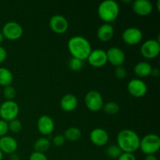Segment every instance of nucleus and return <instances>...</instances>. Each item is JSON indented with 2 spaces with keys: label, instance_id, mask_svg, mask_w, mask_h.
I'll list each match as a JSON object with an SVG mask.
<instances>
[{
  "label": "nucleus",
  "instance_id": "nucleus-34",
  "mask_svg": "<svg viewBox=\"0 0 160 160\" xmlns=\"http://www.w3.org/2000/svg\"><path fill=\"white\" fill-rule=\"evenodd\" d=\"M7 57V52L4 47L0 45V64L4 62Z\"/></svg>",
  "mask_w": 160,
  "mask_h": 160
},
{
  "label": "nucleus",
  "instance_id": "nucleus-21",
  "mask_svg": "<svg viewBox=\"0 0 160 160\" xmlns=\"http://www.w3.org/2000/svg\"><path fill=\"white\" fill-rule=\"evenodd\" d=\"M13 80V75L9 69L0 67V85L3 87L11 85Z\"/></svg>",
  "mask_w": 160,
  "mask_h": 160
},
{
  "label": "nucleus",
  "instance_id": "nucleus-28",
  "mask_svg": "<svg viewBox=\"0 0 160 160\" xmlns=\"http://www.w3.org/2000/svg\"><path fill=\"white\" fill-rule=\"evenodd\" d=\"M3 95L7 100H12L17 95V91L12 85L6 86L3 88Z\"/></svg>",
  "mask_w": 160,
  "mask_h": 160
},
{
  "label": "nucleus",
  "instance_id": "nucleus-4",
  "mask_svg": "<svg viewBox=\"0 0 160 160\" xmlns=\"http://www.w3.org/2000/svg\"><path fill=\"white\" fill-rule=\"evenodd\" d=\"M139 148L148 155H155L160 148V138L156 134H148L144 136L140 140Z\"/></svg>",
  "mask_w": 160,
  "mask_h": 160
},
{
  "label": "nucleus",
  "instance_id": "nucleus-37",
  "mask_svg": "<svg viewBox=\"0 0 160 160\" xmlns=\"http://www.w3.org/2000/svg\"><path fill=\"white\" fill-rule=\"evenodd\" d=\"M145 160H158V159L155 155H148L145 156Z\"/></svg>",
  "mask_w": 160,
  "mask_h": 160
},
{
  "label": "nucleus",
  "instance_id": "nucleus-31",
  "mask_svg": "<svg viewBox=\"0 0 160 160\" xmlns=\"http://www.w3.org/2000/svg\"><path fill=\"white\" fill-rule=\"evenodd\" d=\"M9 131V127H8V122L0 119V138L6 136Z\"/></svg>",
  "mask_w": 160,
  "mask_h": 160
},
{
  "label": "nucleus",
  "instance_id": "nucleus-29",
  "mask_svg": "<svg viewBox=\"0 0 160 160\" xmlns=\"http://www.w3.org/2000/svg\"><path fill=\"white\" fill-rule=\"evenodd\" d=\"M127 70L123 66H120V67H117L114 71V74L117 77L118 79H124L127 77Z\"/></svg>",
  "mask_w": 160,
  "mask_h": 160
},
{
  "label": "nucleus",
  "instance_id": "nucleus-27",
  "mask_svg": "<svg viewBox=\"0 0 160 160\" xmlns=\"http://www.w3.org/2000/svg\"><path fill=\"white\" fill-rule=\"evenodd\" d=\"M9 131L12 133H19L22 129V123L18 119H14L8 123Z\"/></svg>",
  "mask_w": 160,
  "mask_h": 160
},
{
  "label": "nucleus",
  "instance_id": "nucleus-2",
  "mask_svg": "<svg viewBox=\"0 0 160 160\" xmlns=\"http://www.w3.org/2000/svg\"><path fill=\"white\" fill-rule=\"evenodd\" d=\"M67 47L72 57L82 61L88 59L92 50L90 42L82 36H73L70 38L68 41Z\"/></svg>",
  "mask_w": 160,
  "mask_h": 160
},
{
  "label": "nucleus",
  "instance_id": "nucleus-20",
  "mask_svg": "<svg viewBox=\"0 0 160 160\" xmlns=\"http://www.w3.org/2000/svg\"><path fill=\"white\" fill-rule=\"evenodd\" d=\"M152 67L150 63L145 61L139 62L134 66V73L139 78H145L151 75Z\"/></svg>",
  "mask_w": 160,
  "mask_h": 160
},
{
  "label": "nucleus",
  "instance_id": "nucleus-32",
  "mask_svg": "<svg viewBox=\"0 0 160 160\" xmlns=\"http://www.w3.org/2000/svg\"><path fill=\"white\" fill-rule=\"evenodd\" d=\"M29 160H48V158L45 153L33 152L29 156Z\"/></svg>",
  "mask_w": 160,
  "mask_h": 160
},
{
  "label": "nucleus",
  "instance_id": "nucleus-12",
  "mask_svg": "<svg viewBox=\"0 0 160 160\" xmlns=\"http://www.w3.org/2000/svg\"><path fill=\"white\" fill-rule=\"evenodd\" d=\"M106 52L107 56V62L116 67L123 65L126 56L124 52L121 48L118 47H111Z\"/></svg>",
  "mask_w": 160,
  "mask_h": 160
},
{
  "label": "nucleus",
  "instance_id": "nucleus-8",
  "mask_svg": "<svg viewBox=\"0 0 160 160\" xmlns=\"http://www.w3.org/2000/svg\"><path fill=\"white\" fill-rule=\"evenodd\" d=\"M159 52L160 44L156 39H148L143 42L141 46V53L145 59H155L159 56Z\"/></svg>",
  "mask_w": 160,
  "mask_h": 160
},
{
  "label": "nucleus",
  "instance_id": "nucleus-30",
  "mask_svg": "<svg viewBox=\"0 0 160 160\" xmlns=\"http://www.w3.org/2000/svg\"><path fill=\"white\" fill-rule=\"evenodd\" d=\"M65 142L66 139L64 138L63 134H57L52 139V143L54 144V145L57 147L62 146L65 144Z\"/></svg>",
  "mask_w": 160,
  "mask_h": 160
},
{
  "label": "nucleus",
  "instance_id": "nucleus-38",
  "mask_svg": "<svg viewBox=\"0 0 160 160\" xmlns=\"http://www.w3.org/2000/svg\"><path fill=\"white\" fill-rule=\"evenodd\" d=\"M3 39H4V37H3L2 34V32H1V31H0V44H1L2 42Z\"/></svg>",
  "mask_w": 160,
  "mask_h": 160
},
{
  "label": "nucleus",
  "instance_id": "nucleus-9",
  "mask_svg": "<svg viewBox=\"0 0 160 160\" xmlns=\"http://www.w3.org/2000/svg\"><path fill=\"white\" fill-rule=\"evenodd\" d=\"M128 90L132 96L141 98L146 95L148 87L142 79L134 78L128 82Z\"/></svg>",
  "mask_w": 160,
  "mask_h": 160
},
{
  "label": "nucleus",
  "instance_id": "nucleus-17",
  "mask_svg": "<svg viewBox=\"0 0 160 160\" xmlns=\"http://www.w3.org/2000/svg\"><path fill=\"white\" fill-rule=\"evenodd\" d=\"M18 148V143L14 138L10 136H3L0 138V150L2 153L12 154Z\"/></svg>",
  "mask_w": 160,
  "mask_h": 160
},
{
  "label": "nucleus",
  "instance_id": "nucleus-18",
  "mask_svg": "<svg viewBox=\"0 0 160 160\" xmlns=\"http://www.w3.org/2000/svg\"><path fill=\"white\" fill-rule=\"evenodd\" d=\"M78 105V100L73 94H66L60 100V107L65 112H72Z\"/></svg>",
  "mask_w": 160,
  "mask_h": 160
},
{
  "label": "nucleus",
  "instance_id": "nucleus-35",
  "mask_svg": "<svg viewBox=\"0 0 160 160\" xmlns=\"http://www.w3.org/2000/svg\"><path fill=\"white\" fill-rule=\"evenodd\" d=\"M151 75H152L153 77H158L159 75V70L158 68H152V70Z\"/></svg>",
  "mask_w": 160,
  "mask_h": 160
},
{
  "label": "nucleus",
  "instance_id": "nucleus-25",
  "mask_svg": "<svg viewBox=\"0 0 160 160\" xmlns=\"http://www.w3.org/2000/svg\"><path fill=\"white\" fill-rule=\"evenodd\" d=\"M123 152L117 145H110L107 147L106 150V153L109 158L113 159H117L119 156L122 154Z\"/></svg>",
  "mask_w": 160,
  "mask_h": 160
},
{
  "label": "nucleus",
  "instance_id": "nucleus-10",
  "mask_svg": "<svg viewBox=\"0 0 160 160\" xmlns=\"http://www.w3.org/2000/svg\"><path fill=\"white\" fill-rule=\"evenodd\" d=\"M143 38L142 30L135 27H131L124 30L122 34L123 42L129 45H134L140 43Z\"/></svg>",
  "mask_w": 160,
  "mask_h": 160
},
{
  "label": "nucleus",
  "instance_id": "nucleus-16",
  "mask_svg": "<svg viewBox=\"0 0 160 160\" xmlns=\"http://www.w3.org/2000/svg\"><path fill=\"white\" fill-rule=\"evenodd\" d=\"M132 9L139 16H148L153 10V5L148 0H135L132 3Z\"/></svg>",
  "mask_w": 160,
  "mask_h": 160
},
{
  "label": "nucleus",
  "instance_id": "nucleus-23",
  "mask_svg": "<svg viewBox=\"0 0 160 160\" xmlns=\"http://www.w3.org/2000/svg\"><path fill=\"white\" fill-rule=\"evenodd\" d=\"M51 142L46 138H40L34 144V152L45 153L50 148Z\"/></svg>",
  "mask_w": 160,
  "mask_h": 160
},
{
  "label": "nucleus",
  "instance_id": "nucleus-5",
  "mask_svg": "<svg viewBox=\"0 0 160 160\" xmlns=\"http://www.w3.org/2000/svg\"><path fill=\"white\" fill-rule=\"evenodd\" d=\"M19 106L13 100H6L0 106V117L6 122L17 119L19 115Z\"/></svg>",
  "mask_w": 160,
  "mask_h": 160
},
{
  "label": "nucleus",
  "instance_id": "nucleus-6",
  "mask_svg": "<svg viewBox=\"0 0 160 160\" xmlns=\"http://www.w3.org/2000/svg\"><path fill=\"white\" fill-rule=\"evenodd\" d=\"M84 103L90 111L98 112L102 109L104 100L100 92L92 90L86 94L84 97Z\"/></svg>",
  "mask_w": 160,
  "mask_h": 160
},
{
  "label": "nucleus",
  "instance_id": "nucleus-15",
  "mask_svg": "<svg viewBox=\"0 0 160 160\" xmlns=\"http://www.w3.org/2000/svg\"><path fill=\"white\" fill-rule=\"evenodd\" d=\"M90 140L96 146H104L109 142V134L103 128H95L90 133Z\"/></svg>",
  "mask_w": 160,
  "mask_h": 160
},
{
  "label": "nucleus",
  "instance_id": "nucleus-24",
  "mask_svg": "<svg viewBox=\"0 0 160 160\" xmlns=\"http://www.w3.org/2000/svg\"><path fill=\"white\" fill-rule=\"evenodd\" d=\"M102 109L106 114L114 115V114H117L119 112L120 106L118 105V103L115 102H108L103 105Z\"/></svg>",
  "mask_w": 160,
  "mask_h": 160
},
{
  "label": "nucleus",
  "instance_id": "nucleus-39",
  "mask_svg": "<svg viewBox=\"0 0 160 160\" xmlns=\"http://www.w3.org/2000/svg\"><path fill=\"white\" fill-rule=\"evenodd\" d=\"M3 159V153L2 152V151L0 150V160H2Z\"/></svg>",
  "mask_w": 160,
  "mask_h": 160
},
{
  "label": "nucleus",
  "instance_id": "nucleus-11",
  "mask_svg": "<svg viewBox=\"0 0 160 160\" xmlns=\"http://www.w3.org/2000/svg\"><path fill=\"white\" fill-rule=\"evenodd\" d=\"M49 27L54 33L59 34H64L68 30V20L63 16L56 14L50 18Z\"/></svg>",
  "mask_w": 160,
  "mask_h": 160
},
{
  "label": "nucleus",
  "instance_id": "nucleus-14",
  "mask_svg": "<svg viewBox=\"0 0 160 160\" xmlns=\"http://www.w3.org/2000/svg\"><path fill=\"white\" fill-rule=\"evenodd\" d=\"M38 131L42 135H49L53 132L55 128V123L52 119L47 115L41 116L37 122Z\"/></svg>",
  "mask_w": 160,
  "mask_h": 160
},
{
  "label": "nucleus",
  "instance_id": "nucleus-1",
  "mask_svg": "<svg viewBox=\"0 0 160 160\" xmlns=\"http://www.w3.org/2000/svg\"><path fill=\"white\" fill-rule=\"evenodd\" d=\"M140 137L131 129L121 130L117 137V145L123 152L134 153L139 149Z\"/></svg>",
  "mask_w": 160,
  "mask_h": 160
},
{
  "label": "nucleus",
  "instance_id": "nucleus-13",
  "mask_svg": "<svg viewBox=\"0 0 160 160\" xmlns=\"http://www.w3.org/2000/svg\"><path fill=\"white\" fill-rule=\"evenodd\" d=\"M88 62L94 67H102L107 63L106 51L101 48L92 50L87 59Z\"/></svg>",
  "mask_w": 160,
  "mask_h": 160
},
{
  "label": "nucleus",
  "instance_id": "nucleus-26",
  "mask_svg": "<svg viewBox=\"0 0 160 160\" xmlns=\"http://www.w3.org/2000/svg\"><path fill=\"white\" fill-rule=\"evenodd\" d=\"M84 66V62L82 60L77 58L72 57L69 61V67L73 71H78V70H81Z\"/></svg>",
  "mask_w": 160,
  "mask_h": 160
},
{
  "label": "nucleus",
  "instance_id": "nucleus-3",
  "mask_svg": "<svg viewBox=\"0 0 160 160\" xmlns=\"http://www.w3.org/2000/svg\"><path fill=\"white\" fill-rule=\"evenodd\" d=\"M120 13V6L114 0H105L98 6V15L105 23L114 21Z\"/></svg>",
  "mask_w": 160,
  "mask_h": 160
},
{
  "label": "nucleus",
  "instance_id": "nucleus-33",
  "mask_svg": "<svg viewBox=\"0 0 160 160\" xmlns=\"http://www.w3.org/2000/svg\"><path fill=\"white\" fill-rule=\"evenodd\" d=\"M117 160H137L134 156V153L122 152V154L119 156Z\"/></svg>",
  "mask_w": 160,
  "mask_h": 160
},
{
  "label": "nucleus",
  "instance_id": "nucleus-22",
  "mask_svg": "<svg viewBox=\"0 0 160 160\" xmlns=\"http://www.w3.org/2000/svg\"><path fill=\"white\" fill-rule=\"evenodd\" d=\"M63 136L66 140L70 141V142H76L81 138V131L79 128L71 127V128H67L64 131Z\"/></svg>",
  "mask_w": 160,
  "mask_h": 160
},
{
  "label": "nucleus",
  "instance_id": "nucleus-36",
  "mask_svg": "<svg viewBox=\"0 0 160 160\" xmlns=\"http://www.w3.org/2000/svg\"><path fill=\"white\" fill-rule=\"evenodd\" d=\"M10 160H20V156L16 152L12 153V154H11Z\"/></svg>",
  "mask_w": 160,
  "mask_h": 160
},
{
  "label": "nucleus",
  "instance_id": "nucleus-19",
  "mask_svg": "<svg viewBox=\"0 0 160 160\" xmlns=\"http://www.w3.org/2000/svg\"><path fill=\"white\" fill-rule=\"evenodd\" d=\"M97 37L102 42H108L113 37L114 28L110 23H104L97 30Z\"/></svg>",
  "mask_w": 160,
  "mask_h": 160
},
{
  "label": "nucleus",
  "instance_id": "nucleus-40",
  "mask_svg": "<svg viewBox=\"0 0 160 160\" xmlns=\"http://www.w3.org/2000/svg\"><path fill=\"white\" fill-rule=\"evenodd\" d=\"M159 4H160V0H158V2H157V9H158V10H159Z\"/></svg>",
  "mask_w": 160,
  "mask_h": 160
},
{
  "label": "nucleus",
  "instance_id": "nucleus-7",
  "mask_svg": "<svg viewBox=\"0 0 160 160\" xmlns=\"http://www.w3.org/2000/svg\"><path fill=\"white\" fill-rule=\"evenodd\" d=\"M23 30L20 23L15 21H9L2 27V34L3 37L10 41H15L20 38L23 35Z\"/></svg>",
  "mask_w": 160,
  "mask_h": 160
}]
</instances>
